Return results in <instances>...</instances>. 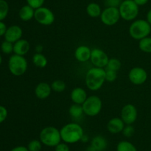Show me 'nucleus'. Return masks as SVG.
<instances>
[{"mask_svg": "<svg viewBox=\"0 0 151 151\" xmlns=\"http://www.w3.org/2000/svg\"><path fill=\"white\" fill-rule=\"evenodd\" d=\"M1 50L5 54H10L13 52V43L5 40L1 43Z\"/></svg>", "mask_w": 151, "mask_h": 151, "instance_id": "30", "label": "nucleus"}, {"mask_svg": "<svg viewBox=\"0 0 151 151\" xmlns=\"http://www.w3.org/2000/svg\"><path fill=\"white\" fill-rule=\"evenodd\" d=\"M52 87V90L56 93H62L66 90V83L60 79H56L52 82L50 84Z\"/></svg>", "mask_w": 151, "mask_h": 151, "instance_id": "27", "label": "nucleus"}, {"mask_svg": "<svg viewBox=\"0 0 151 151\" xmlns=\"http://www.w3.org/2000/svg\"><path fill=\"white\" fill-rule=\"evenodd\" d=\"M34 19L40 25L50 26L54 23L55 16L54 13L50 8L43 6L35 10Z\"/></svg>", "mask_w": 151, "mask_h": 151, "instance_id": "8", "label": "nucleus"}, {"mask_svg": "<svg viewBox=\"0 0 151 151\" xmlns=\"http://www.w3.org/2000/svg\"><path fill=\"white\" fill-rule=\"evenodd\" d=\"M147 73L141 67H134L128 73V78L132 84L135 85H142L147 79Z\"/></svg>", "mask_w": 151, "mask_h": 151, "instance_id": "12", "label": "nucleus"}, {"mask_svg": "<svg viewBox=\"0 0 151 151\" xmlns=\"http://www.w3.org/2000/svg\"><path fill=\"white\" fill-rule=\"evenodd\" d=\"M9 5L5 0H0V21H3L8 15Z\"/></svg>", "mask_w": 151, "mask_h": 151, "instance_id": "28", "label": "nucleus"}, {"mask_svg": "<svg viewBox=\"0 0 151 151\" xmlns=\"http://www.w3.org/2000/svg\"><path fill=\"white\" fill-rule=\"evenodd\" d=\"M121 67H122V63H121L119 59H116V58H111V59H109L107 65L106 67V69L117 72L118 70H119Z\"/></svg>", "mask_w": 151, "mask_h": 151, "instance_id": "26", "label": "nucleus"}, {"mask_svg": "<svg viewBox=\"0 0 151 151\" xmlns=\"http://www.w3.org/2000/svg\"><path fill=\"white\" fill-rule=\"evenodd\" d=\"M120 18L118 7H106L103 10L100 15L101 22L107 26H113L116 25Z\"/></svg>", "mask_w": 151, "mask_h": 151, "instance_id": "9", "label": "nucleus"}, {"mask_svg": "<svg viewBox=\"0 0 151 151\" xmlns=\"http://www.w3.org/2000/svg\"><path fill=\"white\" fill-rule=\"evenodd\" d=\"M151 33V25L146 19H137L131 23L129 28V34L135 40L140 41L149 36Z\"/></svg>", "mask_w": 151, "mask_h": 151, "instance_id": "4", "label": "nucleus"}, {"mask_svg": "<svg viewBox=\"0 0 151 151\" xmlns=\"http://www.w3.org/2000/svg\"><path fill=\"white\" fill-rule=\"evenodd\" d=\"M82 106L83 108L84 114L88 116L93 117L97 115L100 113L103 107V102L99 96L92 95L88 96Z\"/></svg>", "mask_w": 151, "mask_h": 151, "instance_id": "7", "label": "nucleus"}, {"mask_svg": "<svg viewBox=\"0 0 151 151\" xmlns=\"http://www.w3.org/2000/svg\"><path fill=\"white\" fill-rule=\"evenodd\" d=\"M43 46L42 45H37L35 47V50H36V53H41L43 51Z\"/></svg>", "mask_w": 151, "mask_h": 151, "instance_id": "42", "label": "nucleus"}, {"mask_svg": "<svg viewBox=\"0 0 151 151\" xmlns=\"http://www.w3.org/2000/svg\"><path fill=\"white\" fill-rule=\"evenodd\" d=\"M1 62H2V58H1V56L0 55V65L1 64Z\"/></svg>", "mask_w": 151, "mask_h": 151, "instance_id": "44", "label": "nucleus"}, {"mask_svg": "<svg viewBox=\"0 0 151 151\" xmlns=\"http://www.w3.org/2000/svg\"><path fill=\"white\" fill-rule=\"evenodd\" d=\"M70 97L74 104L82 105L85 102V101L86 100L88 96H87L86 91L83 88L78 87H75L72 90Z\"/></svg>", "mask_w": 151, "mask_h": 151, "instance_id": "16", "label": "nucleus"}, {"mask_svg": "<svg viewBox=\"0 0 151 151\" xmlns=\"http://www.w3.org/2000/svg\"><path fill=\"white\" fill-rule=\"evenodd\" d=\"M90 145L92 146L96 151H104L107 148L108 142L106 138L98 135L91 139Z\"/></svg>", "mask_w": 151, "mask_h": 151, "instance_id": "20", "label": "nucleus"}, {"mask_svg": "<svg viewBox=\"0 0 151 151\" xmlns=\"http://www.w3.org/2000/svg\"><path fill=\"white\" fill-rule=\"evenodd\" d=\"M139 47L142 52L151 53V37L147 36L139 41Z\"/></svg>", "mask_w": 151, "mask_h": 151, "instance_id": "25", "label": "nucleus"}, {"mask_svg": "<svg viewBox=\"0 0 151 151\" xmlns=\"http://www.w3.org/2000/svg\"><path fill=\"white\" fill-rule=\"evenodd\" d=\"M122 0H105L106 7H119Z\"/></svg>", "mask_w": 151, "mask_h": 151, "instance_id": "34", "label": "nucleus"}, {"mask_svg": "<svg viewBox=\"0 0 151 151\" xmlns=\"http://www.w3.org/2000/svg\"><path fill=\"white\" fill-rule=\"evenodd\" d=\"M119 8L120 17L125 21H134L138 16L139 8L134 0L122 1Z\"/></svg>", "mask_w": 151, "mask_h": 151, "instance_id": "5", "label": "nucleus"}, {"mask_svg": "<svg viewBox=\"0 0 151 151\" xmlns=\"http://www.w3.org/2000/svg\"><path fill=\"white\" fill-rule=\"evenodd\" d=\"M39 140L47 147H55L62 141L60 130L52 126H48L41 130Z\"/></svg>", "mask_w": 151, "mask_h": 151, "instance_id": "3", "label": "nucleus"}, {"mask_svg": "<svg viewBox=\"0 0 151 151\" xmlns=\"http://www.w3.org/2000/svg\"><path fill=\"white\" fill-rule=\"evenodd\" d=\"M7 26H6L5 24L2 22V21H0V36H4L6 31H7Z\"/></svg>", "mask_w": 151, "mask_h": 151, "instance_id": "37", "label": "nucleus"}, {"mask_svg": "<svg viewBox=\"0 0 151 151\" xmlns=\"http://www.w3.org/2000/svg\"><path fill=\"white\" fill-rule=\"evenodd\" d=\"M30 44L29 41L24 38H21L13 44V53L19 56H24L29 52Z\"/></svg>", "mask_w": 151, "mask_h": 151, "instance_id": "18", "label": "nucleus"}, {"mask_svg": "<svg viewBox=\"0 0 151 151\" xmlns=\"http://www.w3.org/2000/svg\"><path fill=\"white\" fill-rule=\"evenodd\" d=\"M55 151H70V148L68 144L60 142L57 146L55 147Z\"/></svg>", "mask_w": 151, "mask_h": 151, "instance_id": "35", "label": "nucleus"}, {"mask_svg": "<svg viewBox=\"0 0 151 151\" xmlns=\"http://www.w3.org/2000/svg\"><path fill=\"white\" fill-rule=\"evenodd\" d=\"M109 60V58L107 53L102 49L94 48L91 50L90 61L94 67L105 68L107 65Z\"/></svg>", "mask_w": 151, "mask_h": 151, "instance_id": "10", "label": "nucleus"}, {"mask_svg": "<svg viewBox=\"0 0 151 151\" xmlns=\"http://www.w3.org/2000/svg\"><path fill=\"white\" fill-rule=\"evenodd\" d=\"M86 151H96V150H95V149H94V148L92 146H91V145H90L89 147H87Z\"/></svg>", "mask_w": 151, "mask_h": 151, "instance_id": "43", "label": "nucleus"}, {"mask_svg": "<svg viewBox=\"0 0 151 151\" xmlns=\"http://www.w3.org/2000/svg\"><path fill=\"white\" fill-rule=\"evenodd\" d=\"M27 4L32 7V8L36 10L39 7H43L45 0H26Z\"/></svg>", "mask_w": 151, "mask_h": 151, "instance_id": "33", "label": "nucleus"}, {"mask_svg": "<svg viewBox=\"0 0 151 151\" xmlns=\"http://www.w3.org/2000/svg\"><path fill=\"white\" fill-rule=\"evenodd\" d=\"M102 9L100 4L96 2H91L87 5L86 13L91 18H98L100 17L102 13Z\"/></svg>", "mask_w": 151, "mask_h": 151, "instance_id": "21", "label": "nucleus"}, {"mask_svg": "<svg viewBox=\"0 0 151 151\" xmlns=\"http://www.w3.org/2000/svg\"><path fill=\"white\" fill-rule=\"evenodd\" d=\"M146 20L147 21L149 24L151 25V9L148 10L147 13V16H146Z\"/></svg>", "mask_w": 151, "mask_h": 151, "instance_id": "40", "label": "nucleus"}, {"mask_svg": "<svg viewBox=\"0 0 151 151\" xmlns=\"http://www.w3.org/2000/svg\"><path fill=\"white\" fill-rule=\"evenodd\" d=\"M69 113L73 118H80V117H81L84 114L83 106L81 105H78V104L73 103V105H72L69 107Z\"/></svg>", "mask_w": 151, "mask_h": 151, "instance_id": "23", "label": "nucleus"}, {"mask_svg": "<svg viewBox=\"0 0 151 151\" xmlns=\"http://www.w3.org/2000/svg\"><path fill=\"white\" fill-rule=\"evenodd\" d=\"M7 110L4 106L0 105V124L2 123L7 117Z\"/></svg>", "mask_w": 151, "mask_h": 151, "instance_id": "36", "label": "nucleus"}, {"mask_svg": "<svg viewBox=\"0 0 151 151\" xmlns=\"http://www.w3.org/2000/svg\"><path fill=\"white\" fill-rule=\"evenodd\" d=\"M106 81V69L105 68H93L87 71L85 77L86 87L92 91L100 90Z\"/></svg>", "mask_w": 151, "mask_h": 151, "instance_id": "1", "label": "nucleus"}, {"mask_svg": "<svg viewBox=\"0 0 151 151\" xmlns=\"http://www.w3.org/2000/svg\"><path fill=\"white\" fill-rule=\"evenodd\" d=\"M125 124L119 117H114L111 118L107 124V129L112 134H117L122 133L125 127Z\"/></svg>", "mask_w": 151, "mask_h": 151, "instance_id": "14", "label": "nucleus"}, {"mask_svg": "<svg viewBox=\"0 0 151 151\" xmlns=\"http://www.w3.org/2000/svg\"><path fill=\"white\" fill-rule=\"evenodd\" d=\"M117 78V72L114 70L106 69V81L108 82H114Z\"/></svg>", "mask_w": 151, "mask_h": 151, "instance_id": "32", "label": "nucleus"}, {"mask_svg": "<svg viewBox=\"0 0 151 151\" xmlns=\"http://www.w3.org/2000/svg\"><path fill=\"white\" fill-rule=\"evenodd\" d=\"M134 2L139 7V6L145 5V4L148 2L149 0H134Z\"/></svg>", "mask_w": 151, "mask_h": 151, "instance_id": "39", "label": "nucleus"}, {"mask_svg": "<svg viewBox=\"0 0 151 151\" xmlns=\"http://www.w3.org/2000/svg\"><path fill=\"white\" fill-rule=\"evenodd\" d=\"M138 111L137 107L132 104L124 105L121 110L120 118L125 124H133L137 119Z\"/></svg>", "mask_w": 151, "mask_h": 151, "instance_id": "11", "label": "nucleus"}, {"mask_svg": "<svg viewBox=\"0 0 151 151\" xmlns=\"http://www.w3.org/2000/svg\"><path fill=\"white\" fill-rule=\"evenodd\" d=\"M35 9H33L28 4L24 5L19 10V18L21 19V20L24 21V22H29L35 16Z\"/></svg>", "mask_w": 151, "mask_h": 151, "instance_id": "19", "label": "nucleus"}, {"mask_svg": "<svg viewBox=\"0 0 151 151\" xmlns=\"http://www.w3.org/2000/svg\"><path fill=\"white\" fill-rule=\"evenodd\" d=\"M91 50L86 45L78 46L75 51V58L80 62H86L90 60Z\"/></svg>", "mask_w": 151, "mask_h": 151, "instance_id": "17", "label": "nucleus"}, {"mask_svg": "<svg viewBox=\"0 0 151 151\" xmlns=\"http://www.w3.org/2000/svg\"><path fill=\"white\" fill-rule=\"evenodd\" d=\"M32 61L34 65L39 68H44L48 64L47 58L41 53H35L32 56Z\"/></svg>", "mask_w": 151, "mask_h": 151, "instance_id": "22", "label": "nucleus"}, {"mask_svg": "<svg viewBox=\"0 0 151 151\" xmlns=\"http://www.w3.org/2000/svg\"><path fill=\"white\" fill-rule=\"evenodd\" d=\"M42 144L41 142L38 139H32L28 143L27 149L29 151H41L42 148Z\"/></svg>", "mask_w": 151, "mask_h": 151, "instance_id": "29", "label": "nucleus"}, {"mask_svg": "<svg viewBox=\"0 0 151 151\" xmlns=\"http://www.w3.org/2000/svg\"><path fill=\"white\" fill-rule=\"evenodd\" d=\"M28 63L24 56L14 54L10 56L8 61V68L10 72L16 76H20L26 73Z\"/></svg>", "mask_w": 151, "mask_h": 151, "instance_id": "6", "label": "nucleus"}, {"mask_svg": "<svg viewBox=\"0 0 151 151\" xmlns=\"http://www.w3.org/2000/svg\"><path fill=\"white\" fill-rule=\"evenodd\" d=\"M60 136L63 142L66 144H75L80 142L84 135L81 124L78 123H68L60 128Z\"/></svg>", "mask_w": 151, "mask_h": 151, "instance_id": "2", "label": "nucleus"}, {"mask_svg": "<svg viewBox=\"0 0 151 151\" xmlns=\"http://www.w3.org/2000/svg\"><path fill=\"white\" fill-rule=\"evenodd\" d=\"M116 151H137V149L129 141H121L116 145Z\"/></svg>", "mask_w": 151, "mask_h": 151, "instance_id": "24", "label": "nucleus"}, {"mask_svg": "<svg viewBox=\"0 0 151 151\" xmlns=\"http://www.w3.org/2000/svg\"><path fill=\"white\" fill-rule=\"evenodd\" d=\"M52 87L50 84L47 82H40L35 88V95L38 99L44 100L50 96L52 93Z\"/></svg>", "mask_w": 151, "mask_h": 151, "instance_id": "15", "label": "nucleus"}, {"mask_svg": "<svg viewBox=\"0 0 151 151\" xmlns=\"http://www.w3.org/2000/svg\"><path fill=\"white\" fill-rule=\"evenodd\" d=\"M10 151H29L27 147L24 146H17L10 150Z\"/></svg>", "mask_w": 151, "mask_h": 151, "instance_id": "38", "label": "nucleus"}, {"mask_svg": "<svg viewBox=\"0 0 151 151\" xmlns=\"http://www.w3.org/2000/svg\"><path fill=\"white\" fill-rule=\"evenodd\" d=\"M122 133L126 138H131L135 133V128L132 124H125Z\"/></svg>", "mask_w": 151, "mask_h": 151, "instance_id": "31", "label": "nucleus"}, {"mask_svg": "<svg viewBox=\"0 0 151 151\" xmlns=\"http://www.w3.org/2000/svg\"><path fill=\"white\" fill-rule=\"evenodd\" d=\"M81 142H83V143H86V142H88V136H86V134H84L83 136L82 139H81Z\"/></svg>", "mask_w": 151, "mask_h": 151, "instance_id": "41", "label": "nucleus"}, {"mask_svg": "<svg viewBox=\"0 0 151 151\" xmlns=\"http://www.w3.org/2000/svg\"><path fill=\"white\" fill-rule=\"evenodd\" d=\"M23 34L22 28L19 25H12L7 28V31L4 34V38L6 41H8L14 44L19 39H21Z\"/></svg>", "mask_w": 151, "mask_h": 151, "instance_id": "13", "label": "nucleus"}]
</instances>
